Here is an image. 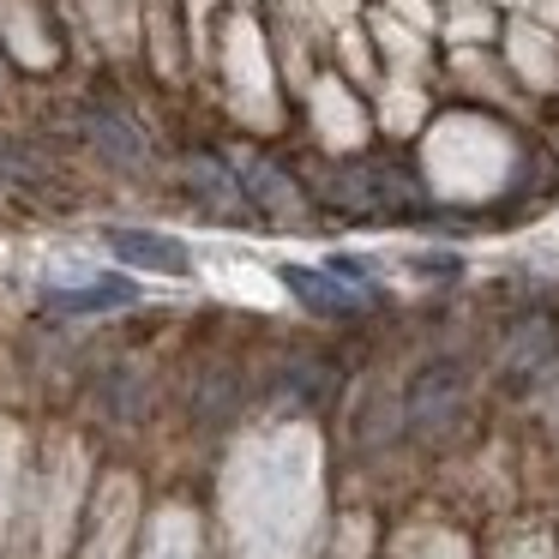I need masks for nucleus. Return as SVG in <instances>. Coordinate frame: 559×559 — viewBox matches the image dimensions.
Listing matches in <instances>:
<instances>
[{
  "label": "nucleus",
  "mask_w": 559,
  "mask_h": 559,
  "mask_svg": "<svg viewBox=\"0 0 559 559\" xmlns=\"http://www.w3.org/2000/svg\"><path fill=\"white\" fill-rule=\"evenodd\" d=\"M283 277H289V289H301L313 307H325V313H343V307H367V301L379 295L373 277H367V265H355V259H337V265H325V271L289 265Z\"/></svg>",
  "instance_id": "obj_1"
},
{
  "label": "nucleus",
  "mask_w": 559,
  "mask_h": 559,
  "mask_svg": "<svg viewBox=\"0 0 559 559\" xmlns=\"http://www.w3.org/2000/svg\"><path fill=\"white\" fill-rule=\"evenodd\" d=\"M331 199H343L349 211H397L415 199V187L397 169H349L343 181H331Z\"/></svg>",
  "instance_id": "obj_2"
},
{
  "label": "nucleus",
  "mask_w": 559,
  "mask_h": 559,
  "mask_svg": "<svg viewBox=\"0 0 559 559\" xmlns=\"http://www.w3.org/2000/svg\"><path fill=\"white\" fill-rule=\"evenodd\" d=\"M457 409H463V379L451 373V367H427L409 391V421L421 427V433H439Z\"/></svg>",
  "instance_id": "obj_3"
},
{
  "label": "nucleus",
  "mask_w": 559,
  "mask_h": 559,
  "mask_svg": "<svg viewBox=\"0 0 559 559\" xmlns=\"http://www.w3.org/2000/svg\"><path fill=\"white\" fill-rule=\"evenodd\" d=\"M109 247H115L121 259H133V265H145V271H187V247L169 241V235L121 229V235H109Z\"/></svg>",
  "instance_id": "obj_4"
}]
</instances>
